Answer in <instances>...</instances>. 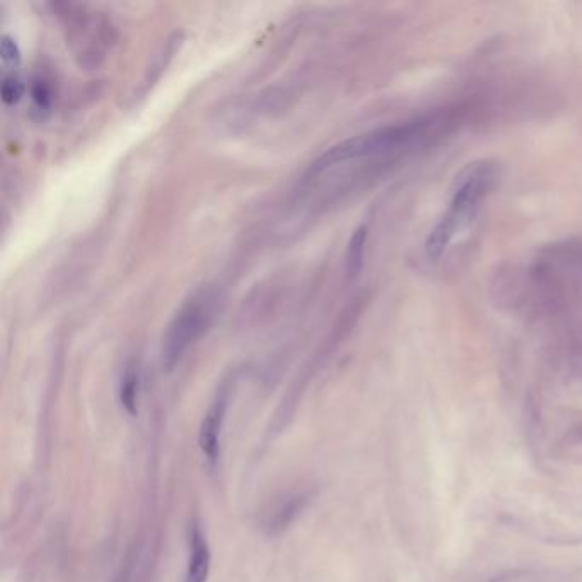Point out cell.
<instances>
[{
  "instance_id": "6da1fadb",
  "label": "cell",
  "mask_w": 582,
  "mask_h": 582,
  "mask_svg": "<svg viewBox=\"0 0 582 582\" xmlns=\"http://www.w3.org/2000/svg\"><path fill=\"white\" fill-rule=\"evenodd\" d=\"M446 122H449L446 113L444 115L436 113L431 117L419 118L415 122L398 123V125H390V127L350 137V139L342 140L330 149H326L320 158L311 164L309 173L318 175L321 171L340 163L373 158V156H381L386 152H395L403 147L412 146L419 140L427 139L443 123L446 125Z\"/></svg>"
},
{
  "instance_id": "7a4b0ae2",
  "label": "cell",
  "mask_w": 582,
  "mask_h": 582,
  "mask_svg": "<svg viewBox=\"0 0 582 582\" xmlns=\"http://www.w3.org/2000/svg\"><path fill=\"white\" fill-rule=\"evenodd\" d=\"M494 181V164L487 161L470 164L458 176L446 214L439 219L431 234L425 239L424 250L429 260L436 262L443 257L444 251L453 243L456 234H460L473 221L480 204L494 187Z\"/></svg>"
},
{
  "instance_id": "3957f363",
  "label": "cell",
  "mask_w": 582,
  "mask_h": 582,
  "mask_svg": "<svg viewBox=\"0 0 582 582\" xmlns=\"http://www.w3.org/2000/svg\"><path fill=\"white\" fill-rule=\"evenodd\" d=\"M216 301L212 291H200L178 309L164 333L161 345V362L166 371H171L176 364H180L190 347L204 335L214 318Z\"/></svg>"
},
{
  "instance_id": "277c9868",
  "label": "cell",
  "mask_w": 582,
  "mask_h": 582,
  "mask_svg": "<svg viewBox=\"0 0 582 582\" xmlns=\"http://www.w3.org/2000/svg\"><path fill=\"white\" fill-rule=\"evenodd\" d=\"M311 490H292L275 497L262 516V528L268 535H280L291 526L299 514L303 513L309 501Z\"/></svg>"
},
{
  "instance_id": "5b68a950",
  "label": "cell",
  "mask_w": 582,
  "mask_h": 582,
  "mask_svg": "<svg viewBox=\"0 0 582 582\" xmlns=\"http://www.w3.org/2000/svg\"><path fill=\"white\" fill-rule=\"evenodd\" d=\"M227 407H229V388L222 386L221 390L217 391L216 398L210 403L209 410L200 425L198 444L212 466L216 465L221 456L222 425L226 420Z\"/></svg>"
},
{
  "instance_id": "8992f818",
  "label": "cell",
  "mask_w": 582,
  "mask_h": 582,
  "mask_svg": "<svg viewBox=\"0 0 582 582\" xmlns=\"http://www.w3.org/2000/svg\"><path fill=\"white\" fill-rule=\"evenodd\" d=\"M210 572V548L204 531L193 523L190 530V555H188L185 582H207Z\"/></svg>"
},
{
  "instance_id": "52a82bcc",
  "label": "cell",
  "mask_w": 582,
  "mask_h": 582,
  "mask_svg": "<svg viewBox=\"0 0 582 582\" xmlns=\"http://www.w3.org/2000/svg\"><path fill=\"white\" fill-rule=\"evenodd\" d=\"M147 553L149 552L144 543H135L125 555L120 569L111 582H146L149 567Z\"/></svg>"
},
{
  "instance_id": "ba28073f",
  "label": "cell",
  "mask_w": 582,
  "mask_h": 582,
  "mask_svg": "<svg viewBox=\"0 0 582 582\" xmlns=\"http://www.w3.org/2000/svg\"><path fill=\"white\" fill-rule=\"evenodd\" d=\"M367 243V226L357 227L356 231L352 233L349 241V248H347V258H345V270L349 277H357L364 265V251H366Z\"/></svg>"
},
{
  "instance_id": "9c48e42d",
  "label": "cell",
  "mask_w": 582,
  "mask_h": 582,
  "mask_svg": "<svg viewBox=\"0 0 582 582\" xmlns=\"http://www.w3.org/2000/svg\"><path fill=\"white\" fill-rule=\"evenodd\" d=\"M137 396H139V373L134 366H129L123 373L120 385V402L129 414L134 415L137 412Z\"/></svg>"
},
{
  "instance_id": "30bf717a",
  "label": "cell",
  "mask_w": 582,
  "mask_h": 582,
  "mask_svg": "<svg viewBox=\"0 0 582 582\" xmlns=\"http://www.w3.org/2000/svg\"><path fill=\"white\" fill-rule=\"evenodd\" d=\"M31 99H33V105H35L36 110L40 111V113H47V111L52 110L53 91L50 88V84L47 81H43V79L33 82Z\"/></svg>"
},
{
  "instance_id": "8fae6325",
  "label": "cell",
  "mask_w": 582,
  "mask_h": 582,
  "mask_svg": "<svg viewBox=\"0 0 582 582\" xmlns=\"http://www.w3.org/2000/svg\"><path fill=\"white\" fill-rule=\"evenodd\" d=\"M0 59L7 67H16L21 62V50L12 36L2 35L0 38Z\"/></svg>"
},
{
  "instance_id": "7c38bea8",
  "label": "cell",
  "mask_w": 582,
  "mask_h": 582,
  "mask_svg": "<svg viewBox=\"0 0 582 582\" xmlns=\"http://www.w3.org/2000/svg\"><path fill=\"white\" fill-rule=\"evenodd\" d=\"M24 84L18 77H6L2 82V99L6 105H16L23 98Z\"/></svg>"
}]
</instances>
